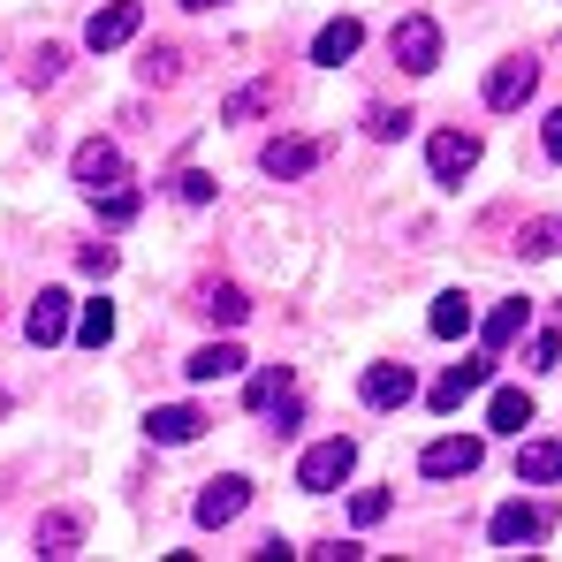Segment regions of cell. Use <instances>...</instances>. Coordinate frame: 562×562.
Listing matches in <instances>:
<instances>
[{
	"label": "cell",
	"mask_w": 562,
	"mask_h": 562,
	"mask_svg": "<svg viewBox=\"0 0 562 562\" xmlns=\"http://www.w3.org/2000/svg\"><path fill=\"white\" fill-rule=\"evenodd\" d=\"M517 251H525V259H555V251H562V228H555V221H532V228L517 236Z\"/></svg>",
	"instance_id": "28"
},
{
	"label": "cell",
	"mask_w": 562,
	"mask_h": 562,
	"mask_svg": "<svg viewBox=\"0 0 562 562\" xmlns=\"http://www.w3.org/2000/svg\"><path fill=\"white\" fill-rule=\"evenodd\" d=\"M517 479H525V486H555L562 479V441H525V449H517Z\"/></svg>",
	"instance_id": "19"
},
{
	"label": "cell",
	"mask_w": 562,
	"mask_h": 562,
	"mask_svg": "<svg viewBox=\"0 0 562 562\" xmlns=\"http://www.w3.org/2000/svg\"><path fill=\"white\" fill-rule=\"evenodd\" d=\"M411 122H418L411 106H373V114H366V137H380V145H387V137H403Z\"/></svg>",
	"instance_id": "29"
},
{
	"label": "cell",
	"mask_w": 562,
	"mask_h": 562,
	"mask_svg": "<svg viewBox=\"0 0 562 562\" xmlns=\"http://www.w3.org/2000/svg\"><path fill=\"white\" fill-rule=\"evenodd\" d=\"M183 8H198V15H205V8H221V0H183Z\"/></svg>",
	"instance_id": "35"
},
{
	"label": "cell",
	"mask_w": 562,
	"mask_h": 562,
	"mask_svg": "<svg viewBox=\"0 0 562 562\" xmlns=\"http://www.w3.org/2000/svg\"><path fill=\"white\" fill-rule=\"evenodd\" d=\"M77 267H85V274H114V244H85V251H77Z\"/></svg>",
	"instance_id": "32"
},
{
	"label": "cell",
	"mask_w": 562,
	"mask_h": 562,
	"mask_svg": "<svg viewBox=\"0 0 562 562\" xmlns=\"http://www.w3.org/2000/svg\"><path fill=\"white\" fill-rule=\"evenodd\" d=\"M486 426H494V434H525V426H532V395H525V387H502V395L486 403Z\"/></svg>",
	"instance_id": "20"
},
{
	"label": "cell",
	"mask_w": 562,
	"mask_h": 562,
	"mask_svg": "<svg viewBox=\"0 0 562 562\" xmlns=\"http://www.w3.org/2000/svg\"><path fill=\"white\" fill-rule=\"evenodd\" d=\"M548 532V509L540 502H502L494 509V548H532Z\"/></svg>",
	"instance_id": "10"
},
{
	"label": "cell",
	"mask_w": 562,
	"mask_h": 562,
	"mask_svg": "<svg viewBox=\"0 0 562 562\" xmlns=\"http://www.w3.org/2000/svg\"><path fill=\"white\" fill-rule=\"evenodd\" d=\"M426 160H434V183L457 190L471 168H479V137H471V130H441V137L426 145Z\"/></svg>",
	"instance_id": "6"
},
{
	"label": "cell",
	"mask_w": 562,
	"mask_h": 562,
	"mask_svg": "<svg viewBox=\"0 0 562 562\" xmlns=\"http://www.w3.org/2000/svg\"><path fill=\"white\" fill-rule=\"evenodd\" d=\"M548 160H562V106L548 114Z\"/></svg>",
	"instance_id": "34"
},
{
	"label": "cell",
	"mask_w": 562,
	"mask_h": 562,
	"mask_svg": "<svg viewBox=\"0 0 562 562\" xmlns=\"http://www.w3.org/2000/svg\"><path fill=\"white\" fill-rule=\"evenodd\" d=\"M387 54H395V69H411V77L441 69V23H434V15H403V23L387 31Z\"/></svg>",
	"instance_id": "1"
},
{
	"label": "cell",
	"mask_w": 562,
	"mask_h": 562,
	"mask_svg": "<svg viewBox=\"0 0 562 562\" xmlns=\"http://www.w3.org/2000/svg\"><path fill=\"white\" fill-rule=\"evenodd\" d=\"M426 327H434V335H441V342H457V335H471V304H464V296H441V304H434V319H426Z\"/></svg>",
	"instance_id": "24"
},
{
	"label": "cell",
	"mask_w": 562,
	"mask_h": 562,
	"mask_svg": "<svg viewBox=\"0 0 562 562\" xmlns=\"http://www.w3.org/2000/svg\"><path fill=\"white\" fill-rule=\"evenodd\" d=\"M479 457H486V449H479L471 434H449V441H434V449L418 457V471H426V479H471Z\"/></svg>",
	"instance_id": "9"
},
{
	"label": "cell",
	"mask_w": 562,
	"mask_h": 562,
	"mask_svg": "<svg viewBox=\"0 0 562 562\" xmlns=\"http://www.w3.org/2000/svg\"><path fill=\"white\" fill-rule=\"evenodd\" d=\"M77 342H85V350H106V342H114V304H106V296L77 312Z\"/></svg>",
	"instance_id": "22"
},
{
	"label": "cell",
	"mask_w": 562,
	"mask_h": 562,
	"mask_svg": "<svg viewBox=\"0 0 562 562\" xmlns=\"http://www.w3.org/2000/svg\"><path fill=\"white\" fill-rule=\"evenodd\" d=\"M137 205H145V190H130V183L99 190V221H106V228H122V221H137Z\"/></svg>",
	"instance_id": "23"
},
{
	"label": "cell",
	"mask_w": 562,
	"mask_h": 562,
	"mask_svg": "<svg viewBox=\"0 0 562 562\" xmlns=\"http://www.w3.org/2000/svg\"><path fill=\"white\" fill-rule=\"evenodd\" d=\"M31 548H38L46 562H69L77 548H85V517H77V509H46V517L31 525Z\"/></svg>",
	"instance_id": "7"
},
{
	"label": "cell",
	"mask_w": 562,
	"mask_h": 562,
	"mask_svg": "<svg viewBox=\"0 0 562 562\" xmlns=\"http://www.w3.org/2000/svg\"><path fill=\"white\" fill-rule=\"evenodd\" d=\"M350 464H358V441H319V449H304V464H296V486L304 494H335L342 479H350Z\"/></svg>",
	"instance_id": "2"
},
{
	"label": "cell",
	"mask_w": 562,
	"mask_h": 562,
	"mask_svg": "<svg viewBox=\"0 0 562 562\" xmlns=\"http://www.w3.org/2000/svg\"><path fill=\"white\" fill-rule=\"evenodd\" d=\"M486 373H494V358H464V366H449V373L434 380V411H457L464 395H479Z\"/></svg>",
	"instance_id": "13"
},
{
	"label": "cell",
	"mask_w": 562,
	"mask_h": 562,
	"mask_svg": "<svg viewBox=\"0 0 562 562\" xmlns=\"http://www.w3.org/2000/svg\"><path fill=\"white\" fill-rule=\"evenodd\" d=\"M387 509H395V494H387V486H366V494L350 502V517H358V525H380Z\"/></svg>",
	"instance_id": "30"
},
{
	"label": "cell",
	"mask_w": 562,
	"mask_h": 562,
	"mask_svg": "<svg viewBox=\"0 0 562 562\" xmlns=\"http://www.w3.org/2000/svg\"><path fill=\"white\" fill-rule=\"evenodd\" d=\"M145 434H153V441H168V449H183V441H198V434H205V411L168 403V411H153V418H145Z\"/></svg>",
	"instance_id": "15"
},
{
	"label": "cell",
	"mask_w": 562,
	"mask_h": 562,
	"mask_svg": "<svg viewBox=\"0 0 562 562\" xmlns=\"http://www.w3.org/2000/svg\"><path fill=\"white\" fill-rule=\"evenodd\" d=\"M327 160V137H274L267 153H259V168L274 176V183H296V176H312Z\"/></svg>",
	"instance_id": "4"
},
{
	"label": "cell",
	"mask_w": 562,
	"mask_h": 562,
	"mask_svg": "<svg viewBox=\"0 0 562 562\" xmlns=\"http://www.w3.org/2000/svg\"><path fill=\"white\" fill-rule=\"evenodd\" d=\"M274 99H281V85H244V92L221 106V122H251V114H259V106H274Z\"/></svg>",
	"instance_id": "25"
},
{
	"label": "cell",
	"mask_w": 562,
	"mask_h": 562,
	"mask_svg": "<svg viewBox=\"0 0 562 562\" xmlns=\"http://www.w3.org/2000/svg\"><path fill=\"white\" fill-rule=\"evenodd\" d=\"M137 23H145L137 0H106V8H92V23H85V46H92V54H114V46L137 38Z\"/></svg>",
	"instance_id": "3"
},
{
	"label": "cell",
	"mask_w": 562,
	"mask_h": 562,
	"mask_svg": "<svg viewBox=\"0 0 562 562\" xmlns=\"http://www.w3.org/2000/svg\"><path fill=\"white\" fill-rule=\"evenodd\" d=\"M176 190H183V205H205V198H213V176H198V168H190Z\"/></svg>",
	"instance_id": "33"
},
{
	"label": "cell",
	"mask_w": 562,
	"mask_h": 562,
	"mask_svg": "<svg viewBox=\"0 0 562 562\" xmlns=\"http://www.w3.org/2000/svg\"><path fill=\"white\" fill-rule=\"evenodd\" d=\"M251 509V479H205V494H198V525H236Z\"/></svg>",
	"instance_id": "8"
},
{
	"label": "cell",
	"mask_w": 562,
	"mask_h": 562,
	"mask_svg": "<svg viewBox=\"0 0 562 562\" xmlns=\"http://www.w3.org/2000/svg\"><path fill=\"white\" fill-rule=\"evenodd\" d=\"M411 395H418V373H411V366H373V373H366V403H373V411H395V403H411Z\"/></svg>",
	"instance_id": "16"
},
{
	"label": "cell",
	"mask_w": 562,
	"mask_h": 562,
	"mask_svg": "<svg viewBox=\"0 0 562 562\" xmlns=\"http://www.w3.org/2000/svg\"><path fill=\"white\" fill-rule=\"evenodd\" d=\"M525 319H532V304H494V312H486V327H479V335H486V350H509V342L525 335Z\"/></svg>",
	"instance_id": "21"
},
{
	"label": "cell",
	"mask_w": 562,
	"mask_h": 562,
	"mask_svg": "<svg viewBox=\"0 0 562 562\" xmlns=\"http://www.w3.org/2000/svg\"><path fill=\"white\" fill-rule=\"evenodd\" d=\"M54 77H61V46H38V54H31V69H23V85L38 92V85H54Z\"/></svg>",
	"instance_id": "31"
},
{
	"label": "cell",
	"mask_w": 562,
	"mask_h": 562,
	"mask_svg": "<svg viewBox=\"0 0 562 562\" xmlns=\"http://www.w3.org/2000/svg\"><path fill=\"white\" fill-rule=\"evenodd\" d=\"M281 395H289V366H267V373L244 387V403H251V411H274Z\"/></svg>",
	"instance_id": "26"
},
{
	"label": "cell",
	"mask_w": 562,
	"mask_h": 562,
	"mask_svg": "<svg viewBox=\"0 0 562 562\" xmlns=\"http://www.w3.org/2000/svg\"><path fill=\"white\" fill-rule=\"evenodd\" d=\"M137 77H145V85H176V77H183V54H176V46H153V54L137 61Z\"/></svg>",
	"instance_id": "27"
},
{
	"label": "cell",
	"mask_w": 562,
	"mask_h": 562,
	"mask_svg": "<svg viewBox=\"0 0 562 562\" xmlns=\"http://www.w3.org/2000/svg\"><path fill=\"white\" fill-rule=\"evenodd\" d=\"M358 46H366V31H358L350 15H335V23H327V31L312 38V61H319V69H342V61H350Z\"/></svg>",
	"instance_id": "17"
},
{
	"label": "cell",
	"mask_w": 562,
	"mask_h": 562,
	"mask_svg": "<svg viewBox=\"0 0 562 562\" xmlns=\"http://www.w3.org/2000/svg\"><path fill=\"white\" fill-rule=\"evenodd\" d=\"M23 335H31L38 350H54V342L69 335V296H61V289H38V304L23 312Z\"/></svg>",
	"instance_id": "11"
},
{
	"label": "cell",
	"mask_w": 562,
	"mask_h": 562,
	"mask_svg": "<svg viewBox=\"0 0 562 562\" xmlns=\"http://www.w3.org/2000/svg\"><path fill=\"white\" fill-rule=\"evenodd\" d=\"M0 411H8V387H0Z\"/></svg>",
	"instance_id": "36"
},
{
	"label": "cell",
	"mask_w": 562,
	"mask_h": 562,
	"mask_svg": "<svg viewBox=\"0 0 562 562\" xmlns=\"http://www.w3.org/2000/svg\"><path fill=\"white\" fill-rule=\"evenodd\" d=\"M198 387H213V380H236L244 373V350L236 342H205V350H190V366H183Z\"/></svg>",
	"instance_id": "18"
},
{
	"label": "cell",
	"mask_w": 562,
	"mask_h": 562,
	"mask_svg": "<svg viewBox=\"0 0 562 562\" xmlns=\"http://www.w3.org/2000/svg\"><path fill=\"white\" fill-rule=\"evenodd\" d=\"M69 168H77V183L92 190H114L122 183V153H114V145H106V137H92V145H77V160H69Z\"/></svg>",
	"instance_id": "12"
},
{
	"label": "cell",
	"mask_w": 562,
	"mask_h": 562,
	"mask_svg": "<svg viewBox=\"0 0 562 562\" xmlns=\"http://www.w3.org/2000/svg\"><path fill=\"white\" fill-rule=\"evenodd\" d=\"M532 92H540V61H494V77H486V106L494 114H517Z\"/></svg>",
	"instance_id": "5"
},
{
	"label": "cell",
	"mask_w": 562,
	"mask_h": 562,
	"mask_svg": "<svg viewBox=\"0 0 562 562\" xmlns=\"http://www.w3.org/2000/svg\"><path fill=\"white\" fill-rule=\"evenodd\" d=\"M198 312H205L213 327H244V319H251V296H244L236 281H205V289H198Z\"/></svg>",
	"instance_id": "14"
}]
</instances>
